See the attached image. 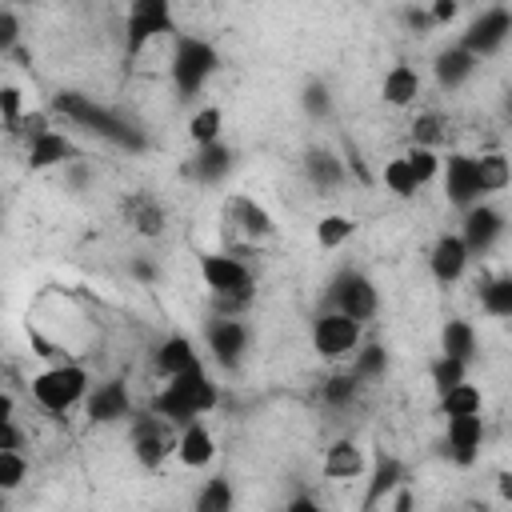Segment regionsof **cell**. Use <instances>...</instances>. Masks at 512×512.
<instances>
[{"label":"cell","instance_id":"6da1fadb","mask_svg":"<svg viewBox=\"0 0 512 512\" xmlns=\"http://www.w3.org/2000/svg\"><path fill=\"white\" fill-rule=\"evenodd\" d=\"M200 276H204V284L212 292V312H220V316H240L252 304V296H256L252 268L244 260L228 256V252L204 256L200 260Z\"/></svg>","mask_w":512,"mask_h":512},{"label":"cell","instance_id":"7a4b0ae2","mask_svg":"<svg viewBox=\"0 0 512 512\" xmlns=\"http://www.w3.org/2000/svg\"><path fill=\"white\" fill-rule=\"evenodd\" d=\"M208 408H216V384L208 380L204 364H196L180 376H168V384L152 400V412H160L172 424H192Z\"/></svg>","mask_w":512,"mask_h":512},{"label":"cell","instance_id":"3957f363","mask_svg":"<svg viewBox=\"0 0 512 512\" xmlns=\"http://www.w3.org/2000/svg\"><path fill=\"white\" fill-rule=\"evenodd\" d=\"M52 108H56L64 120H72V124H80V128H88V132H96V136L120 144V148H132V152L144 148V136H140L128 120H120L116 112H108L104 104H96V100L84 96V92H56V96H52Z\"/></svg>","mask_w":512,"mask_h":512},{"label":"cell","instance_id":"277c9868","mask_svg":"<svg viewBox=\"0 0 512 512\" xmlns=\"http://www.w3.org/2000/svg\"><path fill=\"white\" fill-rule=\"evenodd\" d=\"M84 396H88V372L80 364H56L32 380V400L52 416L76 408Z\"/></svg>","mask_w":512,"mask_h":512},{"label":"cell","instance_id":"5b68a950","mask_svg":"<svg viewBox=\"0 0 512 512\" xmlns=\"http://www.w3.org/2000/svg\"><path fill=\"white\" fill-rule=\"evenodd\" d=\"M216 68H220V56H216V48L208 40H200V36H180L176 40V52H172V84H176L180 96H196Z\"/></svg>","mask_w":512,"mask_h":512},{"label":"cell","instance_id":"8992f818","mask_svg":"<svg viewBox=\"0 0 512 512\" xmlns=\"http://www.w3.org/2000/svg\"><path fill=\"white\" fill-rule=\"evenodd\" d=\"M312 344L324 360H340V356H352L360 348V320L332 308V312H320L316 324H312Z\"/></svg>","mask_w":512,"mask_h":512},{"label":"cell","instance_id":"52a82bcc","mask_svg":"<svg viewBox=\"0 0 512 512\" xmlns=\"http://www.w3.org/2000/svg\"><path fill=\"white\" fill-rule=\"evenodd\" d=\"M328 300H332V308H340V312L356 316L360 324H364V320H372V316H376V308H380L376 284H372L364 272H352V268H348V272H340V276L332 280Z\"/></svg>","mask_w":512,"mask_h":512},{"label":"cell","instance_id":"ba28073f","mask_svg":"<svg viewBox=\"0 0 512 512\" xmlns=\"http://www.w3.org/2000/svg\"><path fill=\"white\" fill-rule=\"evenodd\" d=\"M168 424L172 420H160V412L156 416H132V452L144 468H160L176 452V440H172Z\"/></svg>","mask_w":512,"mask_h":512},{"label":"cell","instance_id":"9c48e42d","mask_svg":"<svg viewBox=\"0 0 512 512\" xmlns=\"http://www.w3.org/2000/svg\"><path fill=\"white\" fill-rule=\"evenodd\" d=\"M508 36H512V12L508 8H484L472 24H468V32L460 36V44L468 48V52H476V56H492V52H500L504 44H508Z\"/></svg>","mask_w":512,"mask_h":512},{"label":"cell","instance_id":"30bf717a","mask_svg":"<svg viewBox=\"0 0 512 512\" xmlns=\"http://www.w3.org/2000/svg\"><path fill=\"white\" fill-rule=\"evenodd\" d=\"M440 176H444V196H448V204H456L460 212H464V208H472V204H480V196H484V188H480V172H476V156H464V152H452V156L444 160V168H440Z\"/></svg>","mask_w":512,"mask_h":512},{"label":"cell","instance_id":"8fae6325","mask_svg":"<svg viewBox=\"0 0 512 512\" xmlns=\"http://www.w3.org/2000/svg\"><path fill=\"white\" fill-rule=\"evenodd\" d=\"M164 32H176L168 0H140V4H128V52H140L152 36H164Z\"/></svg>","mask_w":512,"mask_h":512},{"label":"cell","instance_id":"7c38bea8","mask_svg":"<svg viewBox=\"0 0 512 512\" xmlns=\"http://www.w3.org/2000/svg\"><path fill=\"white\" fill-rule=\"evenodd\" d=\"M204 336H208L212 356H216L224 368H236V364H240V356H244V348H248V324H244V320L216 312V316L208 320Z\"/></svg>","mask_w":512,"mask_h":512},{"label":"cell","instance_id":"4fadbf2b","mask_svg":"<svg viewBox=\"0 0 512 512\" xmlns=\"http://www.w3.org/2000/svg\"><path fill=\"white\" fill-rule=\"evenodd\" d=\"M468 260H472V252H468V244H464V236H440L436 244H432V252H428V268H432V276L440 280V284H456L464 272H468Z\"/></svg>","mask_w":512,"mask_h":512},{"label":"cell","instance_id":"5bb4252c","mask_svg":"<svg viewBox=\"0 0 512 512\" xmlns=\"http://www.w3.org/2000/svg\"><path fill=\"white\" fill-rule=\"evenodd\" d=\"M500 232H504V216L496 212V208H488V204H472V208H464V244H468V252L476 256V252H488L496 240H500Z\"/></svg>","mask_w":512,"mask_h":512},{"label":"cell","instance_id":"9a60e30c","mask_svg":"<svg viewBox=\"0 0 512 512\" xmlns=\"http://www.w3.org/2000/svg\"><path fill=\"white\" fill-rule=\"evenodd\" d=\"M480 444H484V420H480V412L448 416V452H452L456 464H472L480 456Z\"/></svg>","mask_w":512,"mask_h":512},{"label":"cell","instance_id":"2e32d148","mask_svg":"<svg viewBox=\"0 0 512 512\" xmlns=\"http://www.w3.org/2000/svg\"><path fill=\"white\" fill-rule=\"evenodd\" d=\"M224 212H228V220L240 228V236H244V240H268V236L276 232V224H272L268 208H264V204H256V200H248V196H228Z\"/></svg>","mask_w":512,"mask_h":512},{"label":"cell","instance_id":"e0dca14e","mask_svg":"<svg viewBox=\"0 0 512 512\" xmlns=\"http://www.w3.org/2000/svg\"><path fill=\"white\" fill-rule=\"evenodd\" d=\"M128 416H132L128 388H124L120 380L96 384V392L88 396V420H92V424H112V420H128Z\"/></svg>","mask_w":512,"mask_h":512},{"label":"cell","instance_id":"ac0fdd59","mask_svg":"<svg viewBox=\"0 0 512 512\" xmlns=\"http://www.w3.org/2000/svg\"><path fill=\"white\" fill-rule=\"evenodd\" d=\"M232 168V148L212 140V144H196V156L188 160V176L200 184H220Z\"/></svg>","mask_w":512,"mask_h":512},{"label":"cell","instance_id":"d6986e66","mask_svg":"<svg viewBox=\"0 0 512 512\" xmlns=\"http://www.w3.org/2000/svg\"><path fill=\"white\" fill-rule=\"evenodd\" d=\"M476 64H480L476 52H468L464 44H452V48H444V52L436 56L432 72H436V84H440V88H460V84L476 72Z\"/></svg>","mask_w":512,"mask_h":512},{"label":"cell","instance_id":"ffe728a7","mask_svg":"<svg viewBox=\"0 0 512 512\" xmlns=\"http://www.w3.org/2000/svg\"><path fill=\"white\" fill-rule=\"evenodd\" d=\"M176 456H180V464H188V468H208L212 456H216L212 432H208L204 424H196V420L184 424L180 436H176Z\"/></svg>","mask_w":512,"mask_h":512},{"label":"cell","instance_id":"44dd1931","mask_svg":"<svg viewBox=\"0 0 512 512\" xmlns=\"http://www.w3.org/2000/svg\"><path fill=\"white\" fill-rule=\"evenodd\" d=\"M380 96H384L392 108H408V104L420 96V72H416L412 64H392V68L384 72Z\"/></svg>","mask_w":512,"mask_h":512},{"label":"cell","instance_id":"7402d4cb","mask_svg":"<svg viewBox=\"0 0 512 512\" xmlns=\"http://www.w3.org/2000/svg\"><path fill=\"white\" fill-rule=\"evenodd\" d=\"M156 372L168 380V376H180V372H188V368H196L200 364V356H196V348H192V340H184V336H168L160 348H156Z\"/></svg>","mask_w":512,"mask_h":512},{"label":"cell","instance_id":"603a6c76","mask_svg":"<svg viewBox=\"0 0 512 512\" xmlns=\"http://www.w3.org/2000/svg\"><path fill=\"white\" fill-rule=\"evenodd\" d=\"M72 156H76V148H72V140H68L64 132H44V136H36V140L28 144V164H32V168L68 164Z\"/></svg>","mask_w":512,"mask_h":512},{"label":"cell","instance_id":"cb8c5ba5","mask_svg":"<svg viewBox=\"0 0 512 512\" xmlns=\"http://www.w3.org/2000/svg\"><path fill=\"white\" fill-rule=\"evenodd\" d=\"M304 176H308L320 192H332V188L344 180V160L332 156L328 148H308V156H304Z\"/></svg>","mask_w":512,"mask_h":512},{"label":"cell","instance_id":"d4e9b609","mask_svg":"<svg viewBox=\"0 0 512 512\" xmlns=\"http://www.w3.org/2000/svg\"><path fill=\"white\" fill-rule=\"evenodd\" d=\"M364 472V452L352 440H336L324 452V476L328 480H356Z\"/></svg>","mask_w":512,"mask_h":512},{"label":"cell","instance_id":"484cf974","mask_svg":"<svg viewBox=\"0 0 512 512\" xmlns=\"http://www.w3.org/2000/svg\"><path fill=\"white\" fill-rule=\"evenodd\" d=\"M404 480V464L396 456H376V468H372V480H368V496H364V508H376L392 488H400Z\"/></svg>","mask_w":512,"mask_h":512},{"label":"cell","instance_id":"4316f807","mask_svg":"<svg viewBox=\"0 0 512 512\" xmlns=\"http://www.w3.org/2000/svg\"><path fill=\"white\" fill-rule=\"evenodd\" d=\"M124 216L140 236H160L164 232V208L156 200H148V196H128L124 200Z\"/></svg>","mask_w":512,"mask_h":512},{"label":"cell","instance_id":"83f0119b","mask_svg":"<svg viewBox=\"0 0 512 512\" xmlns=\"http://www.w3.org/2000/svg\"><path fill=\"white\" fill-rule=\"evenodd\" d=\"M440 352L468 364V360L476 356V328H472L468 320H448L444 332H440Z\"/></svg>","mask_w":512,"mask_h":512},{"label":"cell","instance_id":"f1b7e54d","mask_svg":"<svg viewBox=\"0 0 512 512\" xmlns=\"http://www.w3.org/2000/svg\"><path fill=\"white\" fill-rule=\"evenodd\" d=\"M480 308H484L488 316H500V320L512 316V272L492 276V280L480 284Z\"/></svg>","mask_w":512,"mask_h":512},{"label":"cell","instance_id":"f546056e","mask_svg":"<svg viewBox=\"0 0 512 512\" xmlns=\"http://www.w3.org/2000/svg\"><path fill=\"white\" fill-rule=\"evenodd\" d=\"M476 172H480V188L484 192H504L512 184V160L504 152H484L476 156Z\"/></svg>","mask_w":512,"mask_h":512},{"label":"cell","instance_id":"4dcf8cb0","mask_svg":"<svg viewBox=\"0 0 512 512\" xmlns=\"http://www.w3.org/2000/svg\"><path fill=\"white\" fill-rule=\"evenodd\" d=\"M480 404H484V396H480V388L468 384V380H460V384H452L448 392H440V412H444V416H468V412H480Z\"/></svg>","mask_w":512,"mask_h":512},{"label":"cell","instance_id":"1f68e13d","mask_svg":"<svg viewBox=\"0 0 512 512\" xmlns=\"http://www.w3.org/2000/svg\"><path fill=\"white\" fill-rule=\"evenodd\" d=\"M360 388H364V380H360L356 372H336V376L324 380L320 396H324V404H332V408H348V404L360 396Z\"/></svg>","mask_w":512,"mask_h":512},{"label":"cell","instance_id":"d6a6232c","mask_svg":"<svg viewBox=\"0 0 512 512\" xmlns=\"http://www.w3.org/2000/svg\"><path fill=\"white\" fill-rule=\"evenodd\" d=\"M384 188H388L392 196H400V200L416 196L420 180H416V172H412L408 156H396V160H388V164H384Z\"/></svg>","mask_w":512,"mask_h":512},{"label":"cell","instance_id":"836d02e7","mask_svg":"<svg viewBox=\"0 0 512 512\" xmlns=\"http://www.w3.org/2000/svg\"><path fill=\"white\" fill-rule=\"evenodd\" d=\"M352 236H356V220H352V216L332 212V216H320V224H316V244H320V248H340V244H348Z\"/></svg>","mask_w":512,"mask_h":512},{"label":"cell","instance_id":"e575fe53","mask_svg":"<svg viewBox=\"0 0 512 512\" xmlns=\"http://www.w3.org/2000/svg\"><path fill=\"white\" fill-rule=\"evenodd\" d=\"M352 372H356L360 380L384 376V372H388V352H384V344H364V348H356V352H352Z\"/></svg>","mask_w":512,"mask_h":512},{"label":"cell","instance_id":"d590c367","mask_svg":"<svg viewBox=\"0 0 512 512\" xmlns=\"http://www.w3.org/2000/svg\"><path fill=\"white\" fill-rule=\"evenodd\" d=\"M220 128H224V116H220V108H200V112H192V120H188V136L196 140V144H212V140H220Z\"/></svg>","mask_w":512,"mask_h":512},{"label":"cell","instance_id":"8d00e7d4","mask_svg":"<svg viewBox=\"0 0 512 512\" xmlns=\"http://www.w3.org/2000/svg\"><path fill=\"white\" fill-rule=\"evenodd\" d=\"M404 156H408V164H412V172H416V180H420V184L436 180V176H440V168H444V160L436 156V148H424V144H412Z\"/></svg>","mask_w":512,"mask_h":512},{"label":"cell","instance_id":"74e56055","mask_svg":"<svg viewBox=\"0 0 512 512\" xmlns=\"http://www.w3.org/2000/svg\"><path fill=\"white\" fill-rule=\"evenodd\" d=\"M300 104H304V112H308L312 120H324V116L332 112V92H328V84L308 80L304 92H300Z\"/></svg>","mask_w":512,"mask_h":512},{"label":"cell","instance_id":"f35d334b","mask_svg":"<svg viewBox=\"0 0 512 512\" xmlns=\"http://www.w3.org/2000/svg\"><path fill=\"white\" fill-rule=\"evenodd\" d=\"M232 508V488L228 480H208L204 492L196 496V512H228Z\"/></svg>","mask_w":512,"mask_h":512},{"label":"cell","instance_id":"ab89813d","mask_svg":"<svg viewBox=\"0 0 512 512\" xmlns=\"http://www.w3.org/2000/svg\"><path fill=\"white\" fill-rule=\"evenodd\" d=\"M444 140V120L436 112H420L412 120V144H424V148H436Z\"/></svg>","mask_w":512,"mask_h":512},{"label":"cell","instance_id":"60d3db41","mask_svg":"<svg viewBox=\"0 0 512 512\" xmlns=\"http://www.w3.org/2000/svg\"><path fill=\"white\" fill-rule=\"evenodd\" d=\"M0 120H4V132L8 136H20L24 112H20V88H12V84L0 88Z\"/></svg>","mask_w":512,"mask_h":512},{"label":"cell","instance_id":"b9f144b4","mask_svg":"<svg viewBox=\"0 0 512 512\" xmlns=\"http://www.w3.org/2000/svg\"><path fill=\"white\" fill-rule=\"evenodd\" d=\"M24 476H28V460L20 452H0V492L20 488Z\"/></svg>","mask_w":512,"mask_h":512},{"label":"cell","instance_id":"7bdbcfd3","mask_svg":"<svg viewBox=\"0 0 512 512\" xmlns=\"http://www.w3.org/2000/svg\"><path fill=\"white\" fill-rule=\"evenodd\" d=\"M464 368H468L464 360H456V356H444V352H440V360L432 364V384H436L440 392H448L452 384H460V380H464Z\"/></svg>","mask_w":512,"mask_h":512},{"label":"cell","instance_id":"ee69618b","mask_svg":"<svg viewBox=\"0 0 512 512\" xmlns=\"http://www.w3.org/2000/svg\"><path fill=\"white\" fill-rule=\"evenodd\" d=\"M44 132H52V128H48V116H44V112H24V120H20V136L32 144V140L44 136Z\"/></svg>","mask_w":512,"mask_h":512},{"label":"cell","instance_id":"f6af8a7d","mask_svg":"<svg viewBox=\"0 0 512 512\" xmlns=\"http://www.w3.org/2000/svg\"><path fill=\"white\" fill-rule=\"evenodd\" d=\"M16 36H20V24H16V16L4 8V12H0V48H4V52L16 48Z\"/></svg>","mask_w":512,"mask_h":512},{"label":"cell","instance_id":"bcb514c9","mask_svg":"<svg viewBox=\"0 0 512 512\" xmlns=\"http://www.w3.org/2000/svg\"><path fill=\"white\" fill-rule=\"evenodd\" d=\"M428 12H432V20H436V24H452V20H456V12H460V0H432V8H428Z\"/></svg>","mask_w":512,"mask_h":512},{"label":"cell","instance_id":"7dc6e473","mask_svg":"<svg viewBox=\"0 0 512 512\" xmlns=\"http://www.w3.org/2000/svg\"><path fill=\"white\" fill-rule=\"evenodd\" d=\"M404 20H408V28H416V32H428L436 20H432V12H420V8H408L404 12Z\"/></svg>","mask_w":512,"mask_h":512},{"label":"cell","instance_id":"c3c4849f","mask_svg":"<svg viewBox=\"0 0 512 512\" xmlns=\"http://www.w3.org/2000/svg\"><path fill=\"white\" fill-rule=\"evenodd\" d=\"M288 512H316V504L308 496H296V500H288Z\"/></svg>","mask_w":512,"mask_h":512},{"label":"cell","instance_id":"681fc988","mask_svg":"<svg viewBox=\"0 0 512 512\" xmlns=\"http://www.w3.org/2000/svg\"><path fill=\"white\" fill-rule=\"evenodd\" d=\"M496 488H500L504 500H512V472H500V476H496Z\"/></svg>","mask_w":512,"mask_h":512},{"label":"cell","instance_id":"f907efd6","mask_svg":"<svg viewBox=\"0 0 512 512\" xmlns=\"http://www.w3.org/2000/svg\"><path fill=\"white\" fill-rule=\"evenodd\" d=\"M392 504H396V508H412V496H408V492H400Z\"/></svg>","mask_w":512,"mask_h":512},{"label":"cell","instance_id":"816d5d0a","mask_svg":"<svg viewBox=\"0 0 512 512\" xmlns=\"http://www.w3.org/2000/svg\"><path fill=\"white\" fill-rule=\"evenodd\" d=\"M504 116L512 120V92H508V100H504Z\"/></svg>","mask_w":512,"mask_h":512},{"label":"cell","instance_id":"f5cc1de1","mask_svg":"<svg viewBox=\"0 0 512 512\" xmlns=\"http://www.w3.org/2000/svg\"><path fill=\"white\" fill-rule=\"evenodd\" d=\"M132 4H140V0H132Z\"/></svg>","mask_w":512,"mask_h":512}]
</instances>
